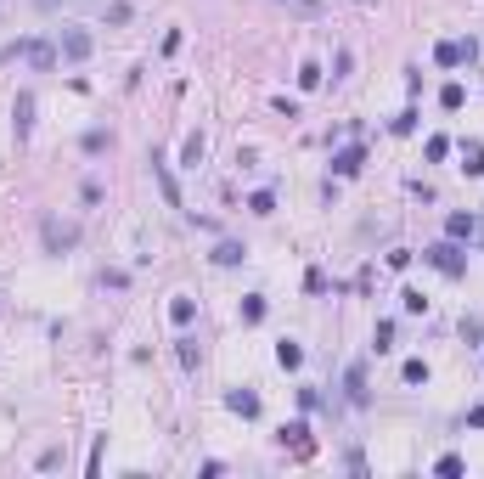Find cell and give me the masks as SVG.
<instances>
[{"label":"cell","instance_id":"cell-2","mask_svg":"<svg viewBox=\"0 0 484 479\" xmlns=\"http://www.w3.org/2000/svg\"><path fill=\"white\" fill-rule=\"evenodd\" d=\"M90 51H96L90 28H62V40H57V57H68V63H84Z\"/></svg>","mask_w":484,"mask_h":479},{"label":"cell","instance_id":"cell-20","mask_svg":"<svg viewBox=\"0 0 484 479\" xmlns=\"http://www.w3.org/2000/svg\"><path fill=\"white\" fill-rule=\"evenodd\" d=\"M372 350L383 355V350H395V321H378V333H372Z\"/></svg>","mask_w":484,"mask_h":479},{"label":"cell","instance_id":"cell-29","mask_svg":"<svg viewBox=\"0 0 484 479\" xmlns=\"http://www.w3.org/2000/svg\"><path fill=\"white\" fill-rule=\"evenodd\" d=\"M400 299H405V311H411V316H422V311H428V299H422V294H417V288H405Z\"/></svg>","mask_w":484,"mask_h":479},{"label":"cell","instance_id":"cell-31","mask_svg":"<svg viewBox=\"0 0 484 479\" xmlns=\"http://www.w3.org/2000/svg\"><path fill=\"white\" fill-rule=\"evenodd\" d=\"M468 423H473V429H484V406H473V411H468Z\"/></svg>","mask_w":484,"mask_h":479},{"label":"cell","instance_id":"cell-19","mask_svg":"<svg viewBox=\"0 0 484 479\" xmlns=\"http://www.w3.org/2000/svg\"><path fill=\"white\" fill-rule=\"evenodd\" d=\"M248 215H276V192H253L248 198Z\"/></svg>","mask_w":484,"mask_h":479},{"label":"cell","instance_id":"cell-13","mask_svg":"<svg viewBox=\"0 0 484 479\" xmlns=\"http://www.w3.org/2000/svg\"><path fill=\"white\" fill-rule=\"evenodd\" d=\"M276 361H282V372H299V367H304V350H299L293 338H282V344H276Z\"/></svg>","mask_w":484,"mask_h":479},{"label":"cell","instance_id":"cell-12","mask_svg":"<svg viewBox=\"0 0 484 479\" xmlns=\"http://www.w3.org/2000/svg\"><path fill=\"white\" fill-rule=\"evenodd\" d=\"M203 153H209V136H203V130H192V136L180 141V158H186L192 169H197V163H203Z\"/></svg>","mask_w":484,"mask_h":479},{"label":"cell","instance_id":"cell-18","mask_svg":"<svg viewBox=\"0 0 484 479\" xmlns=\"http://www.w3.org/2000/svg\"><path fill=\"white\" fill-rule=\"evenodd\" d=\"M242 321H248V327L265 321V294H248V299H242Z\"/></svg>","mask_w":484,"mask_h":479},{"label":"cell","instance_id":"cell-6","mask_svg":"<svg viewBox=\"0 0 484 479\" xmlns=\"http://www.w3.org/2000/svg\"><path fill=\"white\" fill-rule=\"evenodd\" d=\"M361 163H366V147L355 141V147H343V153H332V175H343V181H349V175H361Z\"/></svg>","mask_w":484,"mask_h":479},{"label":"cell","instance_id":"cell-8","mask_svg":"<svg viewBox=\"0 0 484 479\" xmlns=\"http://www.w3.org/2000/svg\"><path fill=\"white\" fill-rule=\"evenodd\" d=\"M343 400L349 406H366V367H349L343 372Z\"/></svg>","mask_w":484,"mask_h":479},{"label":"cell","instance_id":"cell-5","mask_svg":"<svg viewBox=\"0 0 484 479\" xmlns=\"http://www.w3.org/2000/svg\"><path fill=\"white\" fill-rule=\"evenodd\" d=\"M276 440H282L293 457H316V446H310V423H282V429H276Z\"/></svg>","mask_w":484,"mask_h":479},{"label":"cell","instance_id":"cell-24","mask_svg":"<svg viewBox=\"0 0 484 479\" xmlns=\"http://www.w3.org/2000/svg\"><path fill=\"white\" fill-rule=\"evenodd\" d=\"M107 147H113L107 130H90V136H84V153H107Z\"/></svg>","mask_w":484,"mask_h":479},{"label":"cell","instance_id":"cell-16","mask_svg":"<svg viewBox=\"0 0 484 479\" xmlns=\"http://www.w3.org/2000/svg\"><path fill=\"white\" fill-rule=\"evenodd\" d=\"M130 17H136V6H130V0H113V6H107V28H124Z\"/></svg>","mask_w":484,"mask_h":479},{"label":"cell","instance_id":"cell-3","mask_svg":"<svg viewBox=\"0 0 484 479\" xmlns=\"http://www.w3.org/2000/svg\"><path fill=\"white\" fill-rule=\"evenodd\" d=\"M40 237L51 254H68V248H79V226H62V220H40Z\"/></svg>","mask_w":484,"mask_h":479},{"label":"cell","instance_id":"cell-32","mask_svg":"<svg viewBox=\"0 0 484 479\" xmlns=\"http://www.w3.org/2000/svg\"><path fill=\"white\" fill-rule=\"evenodd\" d=\"M287 6H299V11H316V0H287Z\"/></svg>","mask_w":484,"mask_h":479},{"label":"cell","instance_id":"cell-26","mask_svg":"<svg viewBox=\"0 0 484 479\" xmlns=\"http://www.w3.org/2000/svg\"><path fill=\"white\" fill-rule=\"evenodd\" d=\"M389 130H395V136H411V130H417V107H405V113L389 124Z\"/></svg>","mask_w":484,"mask_h":479},{"label":"cell","instance_id":"cell-30","mask_svg":"<svg viewBox=\"0 0 484 479\" xmlns=\"http://www.w3.org/2000/svg\"><path fill=\"white\" fill-rule=\"evenodd\" d=\"M434 468H439V474H462V457H456V451H445V457H439Z\"/></svg>","mask_w":484,"mask_h":479},{"label":"cell","instance_id":"cell-9","mask_svg":"<svg viewBox=\"0 0 484 479\" xmlns=\"http://www.w3.org/2000/svg\"><path fill=\"white\" fill-rule=\"evenodd\" d=\"M153 175H158V186H163V203L180 209V186H175V175H169V163H163L158 153H153Z\"/></svg>","mask_w":484,"mask_h":479},{"label":"cell","instance_id":"cell-22","mask_svg":"<svg viewBox=\"0 0 484 479\" xmlns=\"http://www.w3.org/2000/svg\"><path fill=\"white\" fill-rule=\"evenodd\" d=\"M445 153H451V141H445V136H428V147H422V158H428V163H445Z\"/></svg>","mask_w":484,"mask_h":479},{"label":"cell","instance_id":"cell-27","mask_svg":"<svg viewBox=\"0 0 484 479\" xmlns=\"http://www.w3.org/2000/svg\"><path fill=\"white\" fill-rule=\"evenodd\" d=\"M462 338H468V344H479V338H484V316H468V321H462Z\"/></svg>","mask_w":484,"mask_h":479},{"label":"cell","instance_id":"cell-25","mask_svg":"<svg viewBox=\"0 0 484 479\" xmlns=\"http://www.w3.org/2000/svg\"><path fill=\"white\" fill-rule=\"evenodd\" d=\"M316 85H321V68H316V63H304V68H299V90H316Z\"/></svg>","mask_w":484,"mask_h":479},{"label":"cell","instance_id":"cell-23","mask_svg":"<svg viewBox=\"0 0 484 479\" xmlns=\"http://www.w3.org/2000/svg\"><path fill=\"white\" fill-rule=\"evenodd\" d=\"M400 378H405V384H428V361H405Z\"/></svg>","mask_w":484,"mask_h":479},{"label":"cell","instance_id":"cell-14","mask_svg":"<svg viewBox=\"0 0 484 479\" xmlns=\"http://www.w3.org/2000/svg\"><path fill=\"white\" fill-rule=\"evenodd\" d=\"M473 232H479V220H473V215H451V220H445V237H456V242H468Z\"/></svg>","mask_w":484,"mask_h":479},{"label":"cell","instance_id":"cell-15","mask_svg":"<svg viewBox=\"0 0 484 479\" xmlns=\"http://www.w3.org/2000/svg\"><path fill=\"white\" fill-rule=\"evenodd\" d=\"M462 169L468 175H484V141H462Z\"/></svg>","mask_w":484,"mask_h":479},{"label":"cell","instance_id":"cell-10","mask_svg":"<svg viewBox=\"0 0 484 479\" xmlns=\"http://www.w3.org/2000/svg\"><path fill=\"white\" fill-rule=\"evenodd\" d=\"M169 321H175V327H192V321H197V299L175 294V299H169Z\"/></svg>","mask_w":484,"mask_h":479},{"label":"cell","instance_id":"cell-17","mask_svg":"<svg viewBox=\"0 0 484 479\" xmlns=\"http://www.w3.org/2000/svg\"><path fill=\"white\" fill-rule=\"evenodd\" d=\"M242 254H248L242 242H220V248H214V265H242Z\"/></svg>","mask_w":484,"mask_h":479},{"label":"cell","instance_id":"cell-7","mask_svg":"<svg viewBox=\"0 0 484 479\" xmlns=\"http://www.w3.org/2000/svg\"><path fill=\"white\" fill-rule=\"evenodd\" d=\"M11 119H17V141L34 130V96L28 90H17V102H11Z\"/></svg>","mask_w":484,"mask_h":479},{"label":"cell","instance_id":"cell-1","mask_svg":"<svg viewBox=\"0 0 484 479\" xmlns=\"http://www.w3.org/2000/svg\"><path fill=\"white\" fill-rule=\"evenodd\" d=\"M422 259H428L434 271H445V276H462V271H468V254L456 248V237H445V242H434V248H422Z\"/></svg>","mask_w":484,"mask_h":479},{"label":"cell","instance_id":"cell-21","mask_svg":"<svg viewBox=\"0 0 484 479\" xmlns=\"http://www.w3.org/2000/svg\"><path fill=\"white\" fill-rule=\"evenodd\" d=\"M439 102H445V113H456V107L468 102V90H462V85L451 80V85H445V90H439Z\"/></svg>","mask_w":484,"mask_h":479},{"label":"cell","instance_id":"cell-11","mask_svg":"<svg viewBox=\"0 0 484 479\" xmlns=\"http://www.w3.org/2000/svg\"><path fill=\"white\" fill-rule=\"evenodd\" d=\"M226 406H231L237 417H259V395H253V389H231V395H226Z\"/></svg>","mask_w":484,"mask_h":479},{"label":"cell","instance_id":"cell-28","mask_svg":"<svg viewBox=\"0 0 484 479\" xmlns=\"http://www.w3.org/2000/svg\"><path fill=\"white\" fill-rule=\"evenodd\" d=\"M180 361H186V367H197V361H203V350H197V338H180Z\"/></svg>","mask_w":484,"mask_h":479},{"label":"cell","instance_id":"cell-4","mask_svg":"<svg viewBox=\"0 0 484 479\" xmlns=\"http://www.w3.org/2000/svg\"><path fill=\"white\" fill-rule=\"evenodd\" d=\"M473 51H479L473 40H439V45H434V63H439V68H456V63H473Z\"/></svg>","mask_w":484,"mask_h":479}]
</instances>
